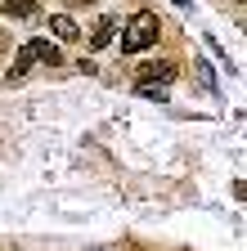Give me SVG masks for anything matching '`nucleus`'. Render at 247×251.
Listing matches in <instances>:
<instances>
[{"mask_svg": "<svg viewBox=\"0 0 247 251\" xmlns=\"http://www.w3.org/2000/svg\"><path fill=\"white\" fill-rule=\"evenodd\" d=\"M50 31H54V41H77V36H81V27H77L68 14H54V18H50Z\"/></svg>", "mask_w": 247, "mask_h": 251, "instance_id": "3", "label": "nucleus"}, {"mask_svg": "<svg viewBox=\"0 0 247 251\" xmlns=\"http://www.w3.org/2000/svg\"><path fill=\"white\" fill-rule=\"evenodd\" d=\"M112 31H117V18H99V23H95V31H90V50L112 45Z\"/></svg>", "mask_w": 247, "mask_h": 251, "instance_id": "5", "label": "nucleus"}, {"mask_svg": "<svg viewBox=\"0 0 247 251\" xmlns=\"http://www.w3.org/2000/svg\"><path fill=\"white\" fill-rule=\"evenodd\" d=\"M144 99H158V103H166V85H135Z\"/></svg>", "mask_w": 247, "mask_h": 251, "instance_id": "8", "label": "nucleus"}, {"mask_svg": "<svg viewBox=\"0 0 247 251\" xmlns=\"http://www.w3.org/2000/svg\"><path fill=\"white\" fill-rule=\"evenodd\" d=\"M180 76L175 63H139V85H171Z\"/></svg>", "mask_w": 247, "mask_h": 251, "instance_id": "2", "label": "nucleus"}, {"mask_svg": "<svg viewBox=\"0 0 247 251\" xmlns=\"http://www.w3.org/2000/svg\"><path fill=\"white\" fill-rule=\"evenodd\" d=\"M32 63H36V54H32V45H23V50L14 54V68H9L5 76H9V81H23L27 72H32Z\"/></svg>", "mask_w": 247, "mask_h": 251, "instance_id": "4", "label": "nucleus"}, {"mask_svg": "<svg viewBox=\"0 0 247 251\" xmlns=\"http://www.w3.org/2000/svg\"><path fill=\"white\" fill-rule=\"evenodd\" d=\"M158 36H162V23H158V14L139 9V14L126 23V36H121V54H139V50H148Z\"/></svg>", "mask_w": 247, "mask_h": 251, "instance_id": "1", "label": "nucleus"}, {"mask_svg": "<svg viewBox=\"0 0 247 251\" xmlns=\"http://www.w3.org/2000/svg\"><path fill=\"white\" fill-rule=\"evenodd\" d=\"M36 5H41V0H5V5H0V14H5V18H32Z\"/></svg>", "mask_w": 247, "mask_h": 251, "instance_id": "7", "label": "nucleus"}, {"mask_svg": "<svg viewBox=\"0 0 247 251\" xmlns=\"http://www.w3.org/2000/svg\"><path fill=\"white\" fill-rule=\"evenodd\" d=\"M72 5H95V0H72Z\"/></svg>", "mask_w": 247, "mask_h": 251, "instance_id": "9", "label": "nucleus"}, {"mask_svg": "<svg viewBox=\"0 0 247 251\" xmlns=\"http://www.w3.org/2000/svg\"><path fill=\"white\" fill-rule=\"evenodd\" d=\"M32 54H36V63H45V68H58V63H63V54H58L54 41H32Z\"/></svg>", "mask_w": 247, "mask_h": 251, "instance_id": "6", "label": "nucleus"}]
</instances>
